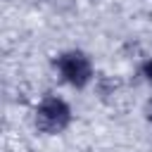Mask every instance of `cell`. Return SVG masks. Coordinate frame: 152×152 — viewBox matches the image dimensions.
Masks as SVG:
<instances>
[{"label":"cell","mask_w":152,"mask_h":152,"mask_svg":"<svg viewBox=\"0 0 152 152\" xmlns=\"http://www.w3.org/2000/svg\"><path fill=\"white\" fill-rule=\"evenodd\" d=\"M57 66H59L62 76L76 88H83L93 76V66L83 52H64L57 59Z\"/></svg>","instance_id":"7a4b0ae2"},{"label":"cell","mask_w":152,"mask_h":152,"mask_svg":"<svg viewBox=\"0 0 152 152\" xmlns=\"http://www.w3.org/2000/svg\"><path fill=\"white\" fill-rule=\"evenodd\" d=\"M145 76H147V78L152 81V59H150V62L145 64Z\"/></svg>","instance_id":"3957f363"},{"label":"cell","mask_w":152,"mask_h":152,"mask_svg":"<svg viewBox=\"0 0 152 152\" xmlns=\"http://www.w3.org/2000/svg\"><path fill=\"white\" fill-rule=\"evenodd\" d=\"M71 112L66 107V102H62L59 97H45L38 107L36 114V124L43 133H59L69 126Z\"/></svg>","instance_id":"6da1fadb"}]
</instances>
